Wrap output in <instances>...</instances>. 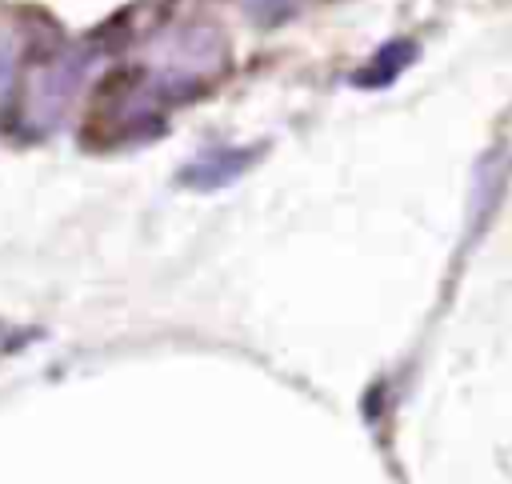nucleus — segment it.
<instances>
[{
	"mask_svg": "<svg viewBox=\"0 0 512 484\" xmlns=\"http://www.w3.org/2000/svg\"><path fill=\"white\" fill-rule=\"evenodd\" d=\"M160 84L164 88H192L196 80L220 72L224 64V44L212 28H176L160 44Z\"/></svg>",
	"mask_w": 512,
	"mask_h": 484,
	"instance_id": "nucleus-1",
	"label": "nucleus"
},
{
	"mask_svg": "<svg viewBox=\"0 0 512 484\" xmlns=\"http://www.w3.org/2000/svg\"><path fill=\"white\" fill-rule=\"evenodd\" d=\"M80 72H84V56H80V52H64V56L48 60V64L32 76L28 116H32V120H40V124H52V120L64 112L68 96L76 92Z\"/></svg>",
	"mask_w": 512,
	"mask_h": 484,
	"instance_id": "nucleus-2",
	"label": "nucleus"
},
{
	"mask_svg": "<svg viewBox=\"0 0 512 484\" xmlns=\"http://www.w3.org/2000/svg\"><path fill=\"white\" fill-rule=\"evenodd\" d=\"M248 160H252V152H208V156H200L188 172H184V180L188 184H196V188H220V184H228V180H236L244 168H248Z\"/></svg>",
	"mask_w": 512,
	"mask_h": 484,
	"instance_id": "nucleus-3",
	"label": "nucleus"
},
{
	"mask_svg": "<svg viewBox=\"0 0 512 484\" xmlns=\"http://www.w3.org/2000/svg\"><path fill=\"white\" fill-rule=\"evenodd\" d=\"M12 64H16V48L8 36H0V100L8 96V84H12Z\"/></svg>",
	"mask_w": 512,
	"mask_h": 484,
	"instance_id": "nucleus-4",
	"label": "nucleus"
},
{
	"mask_svg": "<svg viewBox=\"0 0 512 484\" xmlns=\"http://www.w3.org/2000/svg\"><path fill=\"white\" fill-rule=\"evenodd\" d=\"M248 8L264 20H276V16H288L296 8V0H248Z\"/></svg>",
	"mask_w": 512,
	"mask_h": 484,
	"instance_id": "nucleus-5",
	"label": "nucleus"
}]
</instances>
